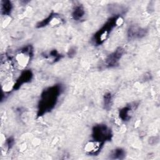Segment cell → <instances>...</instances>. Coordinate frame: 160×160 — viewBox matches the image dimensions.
Instances as JSON below:
<instances>
[{"label":"cell","mask_w":160,"mask_h":160,"mask_svg":"<svg viewBox=\"0 0 160 160\" xmlns=\"http://www.w3.org/2000/svg\"><path fill=\"white\" fill-rule=\"evenodd\" d=\"M119 14H114L109 18L104 24L92 36L91 41L95 46H101L109 37L111 32L115 28L119 27L118 17Z\"/></svg>","instance_id":"obj_2"},{"label":"cell","mask_w":160,"mask_h":160,"mask_svg":"<svg viewBox=\"0 0 160 160\" xmlns=\"http://www.w3.org/2000/svg\"><path fill=\"white\" fill-rule=\"evenodd\" d=\"M112 136L113 133L111 129L106 124H98L92 128V138L93 139L105 143L111 141Z\"/></svg>","instance_id":"obj_4"},{"label":"cell","mask_w":160,"mask_h":160,"mask_svg":"<svg viewBox=\"0 0 160 160\" xmlns=\"http://www.w3.org/2000/svg\"><path fill=\"white\" fill-rule=\"evenodd\" d=\"M33 78V73L29 69H24L14 82L13 90H18L24 84L29 82Z\"/></svg>","instance_id":"obj_10"},{"label":"cell","mask_w":160,"mask_h":160,"mask_svg":"<svg viewBox=\"0 0 160 160\" xmlns=\"http://www.w3.org/2000/svg\"><path fill=\"white\" fill-rule=\"evenodd\" d=\"M104 144V142L92 139L84 144L83 149L85 154L88 156H98L103 148Z\"/></svg>","instance_id":"obj_7"},{"label":"cell","mask_w":160,"mask_h":160,"mask_svg":"<svg viewBox=\"0 0 160 160\" xmlns=\"http://www.w3.org/2000/svg\"><path fill=\"white\" fill-rule=\"evenodd\" d=\"M126 155V151L122 148H116L112 149L109 157L111 159H123L125 158Z\"/></svg>","instance_id":"obj_14"},{"label":"cell","mask_w":160,"mask_h":160,"mask_svg":"<svg viewBox=\"0 0 160 160\" xmlns=\"http://www.w3.org/2000/svg\"><path fill=\"white\" fill-rule=\"evenodd\" d=\"M41 56L50 64L56 63L63 58V55L56 49H52L48 52H44L42 53Z\"/></svg>","instance_id":"obj_12"},{"label":"cell","mask_w":160,"mask_h":160,"mask_svg":"<svg viewBox=\"0 0 160 160\" xmlns=\"http://www.w3.org/2000/svg\"><path fill=\"white\" fill-rule=\"evenodd\" d=\"M148 30L137 24L129 26L127 31V37L129 40L142 39L146 36Z\"/></svg>","instance_id":"obj_8"},{"label":"cell","mask_w":160,"mask_h":160,"mask_svg":"<svg viewBox=\"0 0 160 160\" xmlns=\"http://www.w3.org/2000/svg\"><path fill=\"white\" fill-rule=\"evenodd\" d=\"M64 22V19L61 14L52 12L45 19L38 22L36 24V28H42L46 26L56 27L63 24Z\"/></svg>","instance_id":"obj_5"},{"label":"cell","mask_w":160,"mask_h":160,"mask_svg":"<svg viewBox=\"0 0 160 160\" xmlns=\"http://www.w3.org/2000/svg\"><path fill=\"white\" fill-rule=\"evenodd\" d=\"M124 53L125 50L122 47L117 48L106 57L104 60V66L106 68H113L118 66Z\"/></svg>","instance_id":"obj_6"},{"label":"cell","mask_w":160,"mask_h":160,"mask_svg":"<svg viewBox=\"0 0 160 160\" xmlns=\"http://www.w3.org/2000/svg\"><path fill=\"white\" fill-rule=\"evenodd\" d=\"M113 102V96L111 92H106L103 96V106L106 110L111 109Z\"/></svg>","instance_id":"obj_15"},{"label":"cell","mask_w":160,"mask_h":160,"mask_svg":"<svg viewBox=\"0 0 160 160\" xmlns=\"http://www.w3.org/2000/svg\"><path fill=\"white\" fill-rule=\"evenodd\" d=\"M62 92L63 86L59 83L45 88L40 95L37 116L39 118L51 112L56 106Z\"/></svg>","instance_id":"obj_1"},{"label":"cell","mask_w":160,"mask_h":160,"mask_svg":"<svg viewBox=\"0 0 160 160\" xmlns=\"http://www.w3.org/2000/svg\"><path fill=\"white\" fill-rule=\"evenodd\" d=\"M138 104L136 102L130 103L128 105L122 108L119 110L118 118L121 121H129L132 116L133 112L135 109H136Z\"/></svg>","instance_id":"obj_9"},{"label":"cell","mask_w":160,"mask_h":160,"mask_svg":"<svg viewBox=\"0 0 160 160\" xmlns=\"http://www.w3.org/2000/svg\"><path fill=\"white\" fill-rule=\"evenodd\" d=\"M13 9V4L11 1L8 0L1 1V13L5 16H10Z\"/></svg>","instance_id":"obj_13"},{"label":"cell","mask_w":160,"mask_h":160,"mask_svg":"<svg viewBox=\"0 0 160 160\" xmlns=\"http://www.w3.org/2000/svg\"><path fill=\"white\" fill-rule=\"evenodd\" d=\"M34 55V48L31 44H28L21 48L14 56L16 65L21 69H26L31 62Z\"/></svg>","instance_id":"obj_3"},{"label":"cell","mask_w":160,"mask_h":160,"mask_svg":"<svg viewBox=\"0 0 160 160\" xmlns=\"http://www.w3.org/2000/svg\"><path fill=\"white\" fill-rule=\"evenodd\" d=\"M86 9L83 5L81 4H76L72 10L71 17L72 19L76 22H81L85 19Z\"/></svg>","instance_id":"obj_11"},{"label":"cell","mask_w":160,"mask_h":160,"mask_svg":"<svg viewBox=\"0 0 160 160\" xmlns=\"http://www.w3.org/2000/svg\"><path fill=\"white\" fill-rule=\"evenodd\" d=\"M77 53V48L76 46H72L71 47L69 50L67 52V55L69 58H73L76 56Z\"/></svg>","instance_id":"obj_16"},{"label":"cell","mask_w":160,"mask_h":160,"mask_svg":"<svg viewBox=\"0 0 160 160\" xmlns=\"http://www.w3.org/2000/svg\"><path fill=\"white\" fill-rule=\"evenodd\" d=\"M14 139L12 137H10L8 138L6 140H5V145L6 146L7 149L8 150L11 149V148L14 145Z\"/></svg>","instance_id":"obj_17"}]
</instances>
